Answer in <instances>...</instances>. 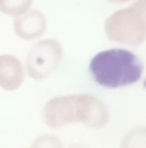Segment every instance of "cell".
Here are the masks:
<instances>
[{
    "label": "cell",
    "instance_id": "obj_1",
    "mask_svg": "<svg viewBox=\"0 0 146 148\" xmlns=\"http://www.w3.org/2000/svg\"><path fill=\"white\" fill-rule=\"evenodd\" d=\"M88 70L98 86L115 90L137 83L144 74V62L129 49L110 48L97 52L91 59Z\"/></svg>",
    "mask_w": 146,
    "mask_h": 148
},
{
    "label": "cell",
    "instance_id": "obj_2",
    "mask_svg": "<svg viewBox=\"0 0 146 148\" xmlns=\"http://www.w3.org/2000/svg\"><path fill=\"white\" fill-rule=\"evenodd\" d=\"M103 31L109 40L124 46L139 47L146 40V23L132 5L109 16L103 23Z\"/></svg>",
    "mask_w": 146,
    "mask_h": 148
},
{
    "label": "cell",
    "instance_id": "obj_3",
    "mask_svg": "<svg viewBox=\"0 0 146 148\" xmlns=\"http://www.w3.org/2000/svg\"><path fill=\"white\" fill-rule=\"evenodd\" d=\"M64 60V48L57 39L45 38L36 42L27 52L26 74L35 81L48 79Z\"/></svg>",
    "mask_w": 146,
    "mask_h": 148
},
{
    "label": "cell",
    "instance_id": "obj_4",
    "mask_svg": "<svg viewBox=\"0 0 146 148\" xmlns=\"http://www.w3.org/2000/svg\"><path fill=\"white\" fill-rule=\"evenodd\" d=\"M43 122L51 129H62L76 123V94L57 95L45 101Z\"/></svg>",
    "mask_w": 146,
    "mask_h": 148
},
{
    "label": "cell",
    "instance_id": "obj_5",
    "mask_svg": "<svg viewBox=\"0 0 146 148\" xmlns=\"http://www.w3.org/2000/svg\"><path fill=\"white\" fill-rule=\"evenodd\" d=\"M110 122V110L105 101L92 94H76V123L100 130Z\"/></svg>",
    "mask_w": 146,
    "mask_h": 148
},
{
    "label": "cell",
    "instance_id": "obj_6",
    "mask_svg": "<svg viewBox=\"0 0 146 148\" xmlns=\"http://www.w3.org/2000/svg\"><path fill=\"white\" fill-rule=\"evenodd\" d=\"M26 69L17 56L12 53L0 55V88L7 92L17 91L25 82Z\"/></svg>",
    "mask_w": 146,
    "mask_h": 148
},
{
    "label": "cell",
    "instance_id": "obj_7",
    "mask_svg": "<svg viewBox=\"0 0 146 148\" xmlns=\"http://www.w3.org/2000/svg\"><path fill=\"white\" fill-rule=\"evenodd\" d=\"M13 29L18 38L22 40H36L47 31V18L40 10H28L14 18Z\"/></svg>",
    "mask_w": 146,
    "mask_h": 148
},
{
    "label": "cell",
    "instance_id": "obj_8",
    "mask_svg": "<svg viewBox=\"0 0 146 148\" xmlns=\"http://www.w3.org/2000/svg\"><path fill=\"white\" fill-rule=\"evenodd\" d=\"M120 148H146V126H137L124 134Z\"/></svg>",
    "mask_w": 146,
    "mask_h": 148
},
{
    "label": "cell",
    "instance_id": "obj_9",
    "mask_svg": "<svg viewBox=\"0 0 146 148\" xmlns=\"http://www.w3.org/2000/svg\"><path fill=\"white\" fill-rule=\"evenodd\" d=\"M34 0H1L0 1V12L10 17H18L23 13L28 12L32 7Z\"/></svg>",
    "mask_w": 146,
    "mask_h": 148
},
{
    "label": "cell",
    "instance_id": "obj_10",
    "mask_svg": "<svg viewBox=\"0 0 146 148\" xmlns=\"http://www.w3.org/2000/svg\"><path fill=\"white\" fill-rule=\"evenodd\" d=\"M30 148H65L62 140L53 134H43L32 140Z\"/></svg>",
    "mask_w": 146,
    "mask_h": 148
},
{
    "label": "cell",
    "instance_id": "obj_11",
    "mask_svg": "<svg viewBox=\"0 0 146 148\" xmlns=\"http://www.w3.org/2000/svg\"><path fill=\"white\" fill-rule=\"evenodd\" d=\"M132 8L139 13L142 21L146 23V0H135V3L132 4Z\"/></svg>",
    "mask_w": 146,
    "mask_h": 148
},
{
    "label": "cell",
    "instance_id": "obj_12",
    "mask_svg": "<svg viewBox=\"0 0 146 148\" xmlns=\"http://www.w3.org/2000/svg\"><path fill=\"white\" fill-rule=\"evenodd\" d=\"M67 148H89L87 144L80 143V142H75V143H71Z\"/></svg>",
    "mask_w": 146,
    "mask_h": 148
},
{
    "label": "cell",
    "instance_id": "obj_13",
    "mask_svg": "<svg viewBox=\"0 0 146 148\" xmlns=\"http://www.w3.org/2000/svg\"><path fill=\"white\" fill-rule=\"evenodd\" d=\"M109 3H114V4H122V3H127L131 1V0H107Z\"/></svg>",
    "mask_w": 146,
    "mask_h": 148
},
{
    "label": "cell",
    "instance_id": "obj_14",
    "mask_svg": "<svg viewBox=\"0 0 146 148\" xmlns=\"http://www.w3.org/2000/svg\"><path fill=\"white\" fill-rule=\"evenodd\" d=\"M0 1H1V0H0Z\"/></svg>",
    "mask_w": 146,
    "mask_h": 148
}]
</instances>
